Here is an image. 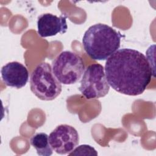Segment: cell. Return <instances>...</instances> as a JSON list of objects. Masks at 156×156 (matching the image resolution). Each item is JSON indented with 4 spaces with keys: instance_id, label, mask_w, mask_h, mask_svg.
Masks as SVG:
<instances>
[{
    "instance_id": "obj_6",
    "label": "cell",
    "mask_w": 156,
    "mask_h": 156,
    "mask_svg": "<svg viewBox=\"0 0 156 156\" xmlns=\"http://www.w3.org/2000/svg\"><path fill=\"white\" fill-rule=\"evenodd\" d=\"M49 141L56 153L60 155L69 154L78 146L79 135L73 126L61 124L50 133Z\"/></svg>"
},
{
    "instance_id": "obj_5",
    "label": "cell",
    "mask_w": 156,
    "mask_h": 156,
    "mask_svg": "<svg viewBox=\"0 0 156 156\" xmlns=\"http://www.w3.org/2000/svg\"><path fill=\"white\" fill-rule=\"evenodd\" d=\"M79 90L87 99H98L108 94L110 85L102 65L94 63L87 68L82 78Z\"/></svg>"
},
{
    "instance_id": "obj_2",
    "label": "cell",
    "mask_w": 156,
    "mask_h": 156,
    "mask_svg": "<svg viewBox=\"0 0 156 156\" xmlns=\"http://www.w3.org/2000/svg\"><path fill=\"white\" fill-rule=\"evenodd\" d=\"M122 35L102 23L90 26L85 32L82 44L88 55L95 60H107L120 47Z\"/></svg>"
},
{
    "instance_id": "obj_8",
    "label": "cell",
    "mask_w": 156,
    "mask_h": 156,
    "mask_svg": "<svg viewBox=\"0 0 156 156\" xmlns=\"http://www.w3.org/2000/svg\"><path fill=\"white\" fill-rule=\"evenodd\" d=\"M1 73L4 83L7 86L17 89L24 87L29 79L27 68L18 62H11L4 65Z\"/></svg>"
},
{
    "instance_id": "obj_10",
    "label": "cell",
    "mask_w": 156,
    "mask_h": 156,
    "mask_svg": "<svg viewBox=\"0 0 156 156\" xmlns=\"http://www.w3.org/2000/svg\"><path fill=\"white\" fill-rule=\"evenodd\" d=\"M69 155H98L96 149L88 144H82L76 147Z\"/></svg>"
},
{
    "instance_id": "obj_3",
    "label": "cell",
    "mask_w": 156,
    "mask_h": 156,
    "mask_svg": "<svg viewBox=\"0 0 156 156\" xmlns=\"http://www.w3.org/2000/svg\"><path fill=\"white\" fill-rule=\"evenodd\" d=\"M32 92L40 99L52 101L62 91L61 83L54 76L51 65L42 62L37 65L30 78Z\"/></svg>"
},
{
    "instance_id": "obj_4",
    "label": "cell",
    "mask_w": 156,
    "mask_h": 156,
    "mask_svg": "<svg viewBox=\"0 0 156 156\" xmlns=\"http://www.w3.org/2000/svg\"><path fill=\"white\" fill-rule=\"evenodd\" d=\"M52 69L57 79L63 85L78 82L85 71L82 58L69 51L60 52L52 62Z\"/></svg>"
},
{
    "instance_id": "obj_9",
    "label": "cell",
    "mask_w": 156,
    "mask_h": 156,
    "mask_svg": "<svg viewBox=\"0 0 156 156\" xmlns=\"http://www.w3.org/2000/svg\"><path fill=\"white\" fill-rule=\"evenodd\" d=\"M30 143L39 155L49 156L53 153V149L49 141V136L46 133L35 134L30 139Z\"/></svg>"
},
{
    "instance_id": "obj_1",
    "label": "cell",
    "mask_w": 156,
    "mask_h": 156,
    "mask_svg": "<svg viewBox=\"0 0 156 156\" xmlns=\"http://www.w3.org/2000/svg\"><path fill=\"white\" fill-rule=\"evenodd\" d=\"M104 69L109 85L129 96L142 94L155 77L145 55L130 48L117 50L107 60Z\"/></svg>"
},
{
    "instance_id": "obj_7",
    "label": "cell",
    "mask_w": 156,
    "mask_h": 156,
    "mask_svg": "<svg viewBox=\"0 0 156 156\" xmlns=\"http://www.w3.org/2000/svg\"><path fill=\"white\" fill-rule=\"evenodd\" d=\"M66 16H57L52 13L40 15L37 20V32L41 37H48L64 34L67 31Z\"/></svg>"
}]
</instances>
